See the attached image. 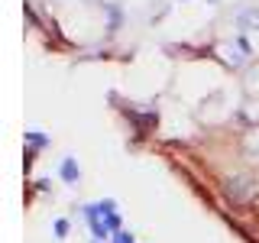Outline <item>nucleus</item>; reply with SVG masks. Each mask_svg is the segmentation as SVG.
I'll list each match as a JSON object with an SVG mask.
<instances>
[{"label": "nucleus", "instance_id": "nucleus-1", "mask_svg": "<svg viewBox=\"0 0 259 243\" xmlns=\"http://www.w3.org/2000/svg\"><path fill=\"white\" fill-rule=\"evenodd\" d=\"M224 191H227V198H230L233 205H243V201H249L256 194V178L246 175V172L227 175L224 178Z\"/></svg>", "mask_w": 259, "mask_h": 243}, {"label": "nucleus", "instance_id": "nucleus-2", "mask_svg": "<svg viewBox=\"0 0 259 243\" xmlns=\"http://www.w3.org/2000/svg\"><path fill=\"white\" fill-rule=\"evenodd\" d=\"M243 88H246L249 97H259V65H253V68L246 71V78H243Z\"/></svg>", "mask_w": 259, "mask_h": 243}, {"label": "nucleus", "instance_id": "nucleus-3", "mask_svg": "<svg viewBox=\"0 0 259 243\" xmlns=\"http://www.w3.org/2000/svg\"><path fill=\"white\" fill-rule=\"evenodd\" d=\"M240 26H243V29H259V10L240 13Z\"/></svg>", "mask_w": 259, "mask_h": 243}, {"label": "nucleus", "instance_id": "nucleus-4", "mask_svg": "<svg viewBox=\"0 0 259 243\" xmlns=\"http://www.w3.org/2000/svg\"><path fill=\"white\" fill-rule=\"evenodd\" d=\"M62 178H65V182H78V166H75V159H65L62 162Z\"/></svg>", "mask_w": 259, "mask_h": 243}, {"label": "nucleus", "instance_id": "nucleus-5", "mask_svg": "<svg viewBox=\"0 0 259 243\" xmlns=\"http://www.w3.org/2000/svg\"><path fill=\"white\" fill-rule=\"evenodd\" d=\"M243 149H246V156L259 159V133H249L246 140H243Z\"/></svg>", "mask_w": 259, "mask_h": 243}, {"label": "nucleus", "instance_id": "nucleus-6", "mask_svg": "<svg viewBox=\"0 0 259 243\" xmlns=\"http://www.w3.org/2000/svg\"><path fill=\"white\" fill-rule=\"evenodd\" d=\"M117 243H133V240H130L126 233H120V237H117Z\"/></svg>", "mask_w": 259, "mask_h": 243}]
</instances>
